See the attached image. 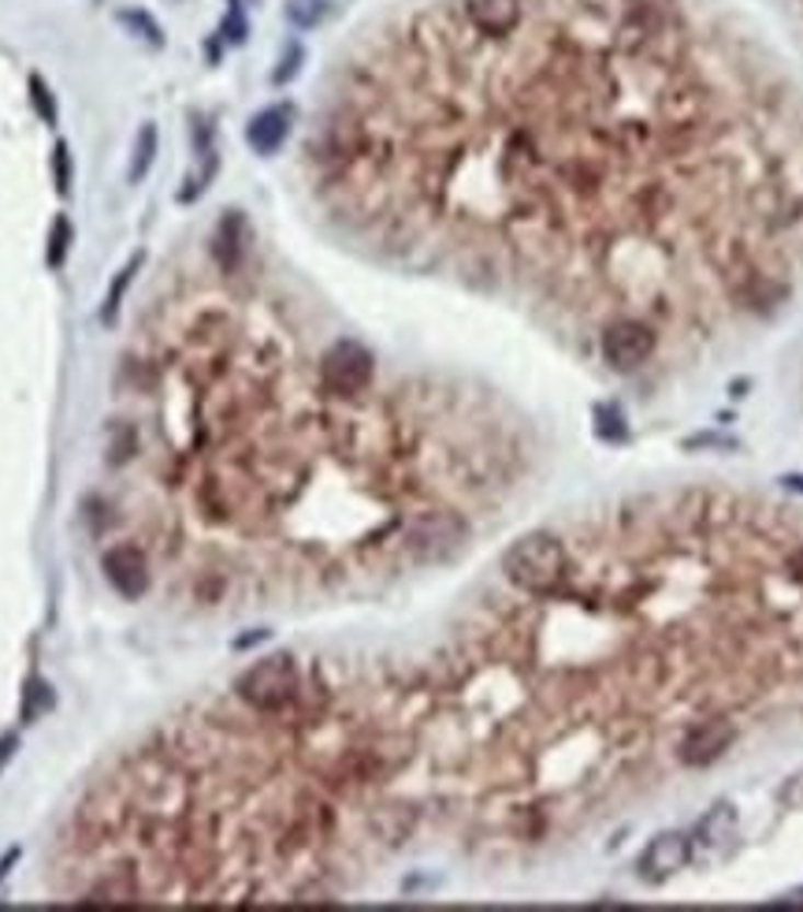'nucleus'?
Masks as SVG:
<instances>
[{"label": "nucleus", "mask_w": 803, "mask_h": 912, "mask_svg": "<svg viewBox=\"0 0 803 912\" xmlns=\"http://www.w3.org/2000/svg\"><path fill=\"white\" fill-rule=\"evenodd\" d=\"M380 250L509 287L576 346L636 317L692 369L803 276V90L714 0H450L383 23L309 138Z\"/></svg>", "instance_id": "f257e3e1"}, {"label": "nucleus", "mask_w": 803, "mask_h": 912, "mask_svg": "<svg viewBox=\"0 0 803 912\" xmlns=\"http://www.w3.org/2000/svg\"><path fill=\"white\" fill-rule=\"evenodd\" d=\"M570 573V544L562 533L536 529L517 537L503 555V578L517 596H551Z\"/></svg>", "instance_id": "f03ea898"}, {"label": "nucleus", "mask_w": 803, "mask_h": 912, "mask_svg": "<svg viewBox=\"0 0 803 912\" xmlns=\"http://www.w3.org/2000/svg\"><path fill=\"white\" fill-rule=\"evenodd\" d=\"M472 537L469 518L455 506H424L402 525V559L410 567H436L466 551Z\"/></svg>", "instance_id": "7ed1b4c3"}, {"label": "nucleus", "mask_w": 803, "mask_h": 912, "mask_svg": "<svg viewBox=\"0 0 803 912\" xmlns=\"http://www.w3.org/2000/svg\"><path fill=\"white\" fill-rule=\"evenodd\" d=\"M595 354L618 376L669 373L658 332L647 321H636V317H621V321H610L603 328L599 340H595Z\"/></svg>", "instance_id": "20e7f679"}, {"label": "nucleus", "mask_w": 803, "mask_h": 912, "mask_svg": "<svg viewBox=\"0 0 803 912\" xmlns=\"http://www.w3.org/2000/svg\"><path fill=\"white\" fill-rule=\"evenodd\" d=\"M301 674L298 660L290 652L264 656V660L250 663L234 682V697L242 700L245 711H257V716H276V711L290 708L301 693Z\"/></svg>", "instance_id": "39448f33"}, {"label": "nucleus", "mask_w": 803, "mask_h": 912, "mask_svg": "<svg viewBox=\"0 0 803 912\" xmlns=\"http://www.w3.org/2000/svg\"><path fill=\"white\" fill-rule=\"evenodd\" d=\"M320 388L335 399H357L376 388V358L357 340H335L317 362Z\"/></svg>", "instance_id": "423d86ee"}, {"label": "nucleus", "mask_w": 803, "mask_h": 912, "mask_svg": "<svg viewBox=\"0 0 803 912\" xmlns=\"http://www.w3.org/2000/svg\"><path fill=\"white\" fill-rule=\"evenodd\" d=\"M736 741H741V722L736 719H725V716L699 719L677 738V749H674L677 767H688V771L711 767L736 745Z\"/></svg>", "instance_id": "0eeeda50"}, {"label": "nucleus", "mask_w": 803, "mask_h": 912, "mask_svg": "<svg viewBox=\"0 0 803 912\" xmlns=\"http://www.w3.org/2000/svg\"><path fill=\"white\" fill-rule=\"evenodd\" d=\"M101 567H105L108 585L116 589L119 596L138 600L141 592L149 589V559L138 544H112L105 551V559H101Z\"/></svg>", "instance_id": "6e6552de"}, {"label": "nucleus", "mask_w": 803, "mask_h": 912, "mask_svg": "<svg viewBox=\"0 0 803 912\" xmlns=\"http://www.w3.org/2000/svg\"><path fill=\"white\" fill-rule=\"evenodd\" d=\"M688 857H692V842H688V834L666 831L644 850V857L636 860V871H640V879L644 882H666L669 876H677V871L685 868Z\"/></svg>", "instance_id": "1a4fd4ad"}, {"label": "nucleus", "mask_w": 803, "mask_h": 912, "mask_svg": "<svg viewBox=\"0 0 803 912\" xmlns=\"http://www.w3.org/2000/svg\"><path fill=\"white\" fill-rule=\"evenodd\" d=\"M245 250H250V228H245V216L239 209H228L220 216V224H216L213 231V261L220 272H234L242 269L245 261Z\"/></svg>", "instance_id": "9d476101"}, {"label": "nucleus", "mask_w": 803, "mask_h": 912, "mask_svg": "<svg viewBox=\"0 0 803 912\" xmlns=\"http://www.w3.org/2000/svg\"><path fill=\"white\" fill-rule=\"evenodd\" d=\"M290 124H295V105H272L245 124V142H250L253 153L268 157L287 142Z\"/></svg>", "instance_id": "9b49d317"}, {"label": "nucleus", "mask_w": 803, "mask_h": 912, "mask_svg": "<svg viewBox=\"0 0 803 912\" xmlns=\"http://www.w3.org/2000/svg\"><path fill=\"white\" fill-rule=\"evenodd\" d=\"M146 265V253H130V261L116 272V280L108 284V295H105V306H101V324H112L119 317V306H123V295L135 284L138 269Z\"/></svg>", "instance_id": "f8f14e48"}, {"label": "nucleus", "mask_w": 803, "mask_h": 912, "mask_svg": "<svg viewBox=\"0 0 803 912\" xmlns=\"http://www.w3.org/2000/svg\"><path fill=\"white\" fill-rule=\"evenodd\" d=\"M736 834V812H733V805H714L711 812L699 820L696 827V839L703 842V845H722V842H730Z\"/></svg>", "instance_id": "ddd939ff"}, {"label": "nucleus", "mask_w": 803, "mask_h": 912, "mask_svg": "<svg viewBox=\"0 0 803 912\" xmlns=\"http://www.w3.org/2000/svg\"><path fill=\"white\" fill-rule=\"evenodd\" d=\"M153 157H157V124H141L138 138H135V153H130L127 180L130 183L146 180V172L153 168Z\"/></svg>", "instance_id": "4468645a"}, {"label": "nucleus", "mask_w": 803, "mask_h": 912, "mask_svg": "<svg viewBox=\"0 0 803 912\" xmlns=\"http://www.w3.org/2000/svg\"><path fill=\"white\" fill-rule=\"evenodd\" d=\"M53 704H56L53 685L34 674V679L26 682V689H23V711H19V716H23V722H34V719H42Z\"/></svg>", "instance_id": "2eb2a0df"}, {"label": "nucleus", "mask_w": 803, "mask_h": 912, "mask_svg": "<svg viewBox=\"0 0 803 912\" xmlns=\"http://www.w3.org/2000/svg\"><path fill=\"white\" fill-rule=\"evenodd\" d=\"M71 242H74V228L68 216H56L53 220V231H49V247H45V261H49V269H60L64 261H68L71 253Z\"/></svg>", "instance_id": "dca6fc26"}, {"label": "nucleus", "mask_w": 803, "mask_h": 912, "mask_svg": "<svg viewBox=\"0 0 803 912\" xmlns=\"http://www.w3.org/2000/svg\"><path fill=\"white\" fill-rule=\"evenodd\" d=\"M119 23L127 26L130 34H138V37H146L149 45H164V31H160V23L149 12H141V8H123L119 12Z\"/></svg>", "instance_id": "f3484780"}, {"label": "nucleus", "mask_w": 803, "mask_h": 912, "mask_svg": "<svg viewBox=\"0 0 803 912\" xmlns=\"http://www.w3.org/2000/svg\"><path fill=\"white\" fill-rule=\"evenodd\" d=\"M595 432H599L603 440H626L629 436V429L621 425V410L613 407V402L595 407Z\"/></svg>", "instance_id": "a211bd4d"}, {"label": "nucleus", "mask_w": 803, "mask_h": 912, "mask_svg": "<svg viewBox=\"0 0 803 912\" xmlns=\"http://www.w3.org/2000/svg\"><path fill=\"white\" fill-rule=\"evenodd\" d=\"M26 87H31V105H34L37 116H42L45 124H56V116H60V112H56V98H53V90L45 87L42 75H31V82H26Z\"/></svg>", "instance_id": "6ab92c4d"}, {"label": "nucleus", "mask_w": 803, "mask_h": 912, "mask_svg": "<svg viewBox=\"0 0 803 912\" xmlns=\"http://www.w3.org/2000/svg\"><path fill=\"white\" fill-rule=\"evenodd\" d=\"M324 15H328L324 0H290V4H287V19L295 26H301V31H306V26H317Z\"/></svg>", "instance_id": "aec40b11"}, {"label": "nucleus", "mask_w": 803, "mask_h": 912, "mask_svg": "<svg viewBox=\"0 0 803 912\" xmlns=\"http://www.w3.org/2000/svg\"><path fill=\"white\" fill-rule=\"evenodd\" d=\"M71 180H74V168H71V149L68 142H56L53 146V183L60 194H71Z\"/></svg>", "instance_id": "412c9836"}, {"label": "nucleus", "mask_w": 803, "mask_h": 912, "mask_svg": "<svg viewBox=\"0 0 803 912\" xmlns=\"http://www.w3.org/2000/svg\"><path fill=\"white\" fill-rule=\"evenodd\" d=\"M301 56H306V53H301V45H298V42H290L287 49H283L279 68L272 71V82H276V87H287V82L295 79L298 68H301Z\"/></svg>", "instance_id": "4be33fe9"}, {"label": "nucleus", "mask_w": 803, "mask_h": 912, "mask_svg": "<svg viewBox=\"0 0 803 912\" xmlns=\"http://www.w3.org/2000/svg\"><path fill=\"white\" fill-rule=\"evenodd\" d=\"M220 37H223L228 45H242V42H245V15H242V8H231V12L223 15Z\"/></svg>", "instance_id": "5701e85b"}, {"label": "nucleus", "mask_w": 803, "mask_h": 912, "mask_svg": "<svg viewBox=\"0 0 803 912\" xmlns=\"http://www.w3.org/2000/svg\"><path fill=\"white\" fill-rule=\"evenodd\" d=\"M778 797H781V805H785V808H803V771H800V775H792L789 783L781 786Z\"/></svg>", "instance_id": "b1692460"}, {"label": "nucleus", "mask_w": 803, "mask_h": 912, "mask_svg": "<svg viewBox=\"0 0 803 912\" xmlns=\"http://www.w3.org/2000/svg\"><path fill=\"white\" fill-rule=\"evenodd\" d=\"M19 857H23V850H19V845H12V850H8L4 857H0V882H4L8 876H12V868L19 864Z\"/></svg>", "instance_id": "393cba45"}, {"label": "nucleus", "mask_w": 803, "mask_h": 912, "mask_svg": "<svg viewBox=\"0 0 803 912\" xmlns=\"http://www.w3.org/2000/svg\"><path fill=\"white\" fill-rule=\"evenodd\" d=\"M15 749H19V738H15V733H4V738H0V767H4L8 760L15 756Z\"/></svg>", "instance_id": "a878e982"}, {"label": "nucleus", "mask_w": 803, "mask_h": 912, "mask_svg": "<svg viewBox=\"0 0 803 912\" xmlns=\"http://www.w3.org/2000/svg\"><path fill=\"white\" fill-rule=\"evenodd\" d=\"M785 488H792V492H803V477H796V474L785 477Z\"/></svg>", "instance_id": "bb28decb"}, {"label": "nucleus", "mask_w": 803, "mask_h": 912, "mask_svg": "<svg viewBox=\"0 0 803 912\" xmlns=\"http://www.w3.org/2000/svg\"><path fill=\"white\" fill-rule=\"evenodd\" d=\"M245 4H257V0H231V8H245Z\"/></svg>", "instance_id": "cd10ccee"}, {"label": "nucleus", "mask_w": 803, "mask_h": 912, "mask_svg": "<svg viewBox=\"0 0 803 912\" xmlns=\"http://www.w3.org/2000/svg\"><path fill=\"white\" fill-rule=\"evenodd\" d=\"M789 901H800V905H803V890H796V894H792Z\"/></svg>", "instance_id": "c85d7f7f"}]
</instances>
